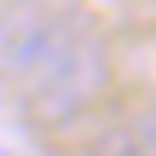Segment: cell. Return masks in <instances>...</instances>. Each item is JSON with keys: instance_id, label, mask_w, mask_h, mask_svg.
<instances>
[{"instance_id": "6da1fadb", "label": "cell", "mask_w": 156, "mask_h": 156, "mask_svg": "<svg viewBox=\"0 0 156 156\" xmlns=\"http://www.w3.org/2000/svg\"><path fill=\"white\" fill-rule=\"evenodd\" d=\"M104 81H110V46H104V35L81 17V23L41 58V69L29 75L23 110H29L35 127H69L81 110L98 104Z\"/></svg>"}, {"instance_id": "7a4b0ae2", "label": "cell", "mask_w": 156, "mask_h": 156, "mask_svg": "<svg viewBox=\"0 0 156 156\" xmlns=\"http://www.w3.org/2000/svg\"><path fill=\"white\" fill-rule=\"evenodd\" d=\"M75 12H52V6H12L0 12V75H35L41 58L75 29Z\"/></svg>"}, {"instance_id": "3957f363", "label": "cell", "mask_w": 156, "mask_h": 156, "mask_svg": "<svg viewBox=\"0 0 156 156\" xmlns=\"http://www.w3.org/2000/svg\"><path fill=\"white\" fill-rule=\"evenodd\" d=\"M81 156H139V151H133V122L104 127L98 139H87V151H81Z\"/></svg>"}, {"instance_id": "277c9868", "label": "cell", "mask_w": 156, "mask_h": 156, "mask_svg": "<svg viewBox=\"0 0 156 156\" xmlns=\"http://www.w3.org/2000/svg\"><path fill=\"white\" fill-rule=\"evenodd\" d=\"M133 151H139V156H156V104L133 116Z\"/></svg>"}, {"instance_id": "5b68a950", "label": "cell", "mask_w": 156, "mask_h": 156, "mask_svg": "<svg viewBox=\"0 0 156 156\" xmlns=\"http://www.w3.org/2000/svg\"><path fill=\"white\" fill-rule=\"evenodd\" d=\"M0 156H6V151H0Z\"/></svg>"}]
</instances>
